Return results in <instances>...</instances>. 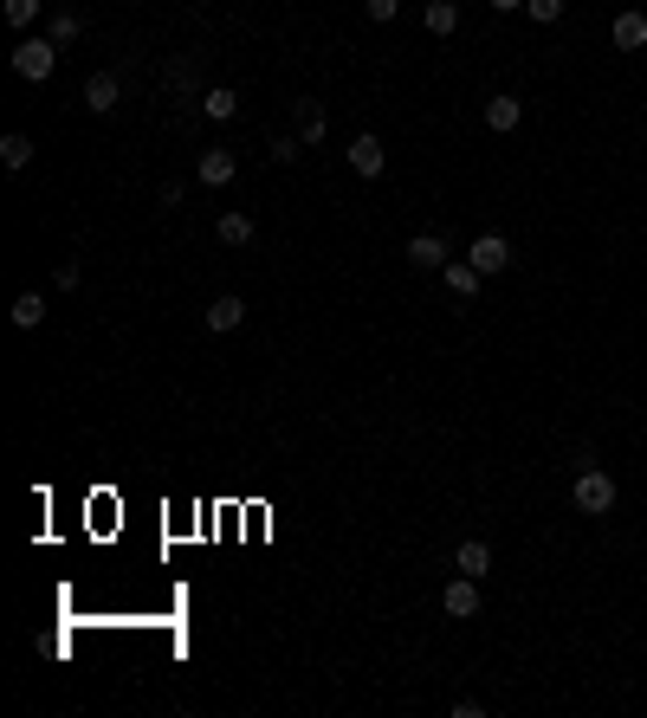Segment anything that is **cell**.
I'll return each instance as SVG.
<instances>
[{
	"instance_id": "6da1fadb",
	"label": "cell",
	"mask_w": 647,
	"mask_h": 718,
	"mask_svg": "<svg viewBox=\"0 0 647 718\" xmlns=\"http://www.w3.org/2000/svg\"><path fill=\"white\" fill-rule=\"evenodd\" d=\"M570 505H576L583 518H609V512H615V473L583 466V473H576V486H570Z\"/></svg>"
},
{
	"instance_id": "7a4b0ae2",
	"label": "cell",
	"mask_w": 647,
	"mask_h": 718,
	"mask_svg": "<svg viewBox=\"0 0 647 718\" xmlns=\"http://www.w3.org/2000/svg\"><path fill=\"white\" fill-rule=\"evenodd\" d=\"M13 72H20L26 85H46V78L59 72V46H52V39H20V46H13Z\"/></svg>"
},
{
	"instance_id": "3957f363",
	"label": "cell",
	"mask_w": 647,
	"mask_h": 718,
	"mask_svg": "<svg viewBox=\"0 0 647 718\" xmlns=\"http://www.w3.org/2000/svg\"><path fill=\"white\" fill-rule=\"evenodd\" d=\"M466 259H473V266L486 272V279H499V272L512 266V240H505V233H479V240L466 246Z\"/></svg>"
},
{
	"instance_id": "277c9868",
	"label": "cell",
	"mask_w": 647,
	"mask_h": 718,
	"mask_svg": "<svg viewBox=\"0 0 647 718\" xmlns=\"http://www.w3.org/2000/svg\"><path fill=\"white\" fill-rule=\"evenodd\" d=\"M440 609H447L453 621H473V615H479V576H460V570H453V583L440 589Z\"/></svg>"
},
{
	"instance_id": "5b68a950",
	"label": "cell",
	"mask_w": 647,
	"mask_h": 718,
	"mask_svg": "<svg viewBox=\"0 0 647 718\" xmlns=\"http://www.w3.org/2000/svg\"><path fill=\"white\" fill-rule=\"evenodd\" d=\"M440 279H447V292H453V298H479L486 272H479L473 259H447V266H440Z\"/></svg>"
},
{
	"instance_id": "8992f818",
	"label": "cell",
	"mask_w": 647,
	"mask_h": 718,
	"mask_svg": "<svg viewBox=\"0 0 647 718\" xmlns=\"http://www.w3.org/2000/svg\"><path fill=\"white\" fill-rule=\"evenodd\" d=\"M408 266L415 272H440L447 266V240H440V233H415V240H408Z\"/></svg>"
},
{
	"instance_id": "52a82bcc",
	"label": "cell",
	"mask_w": 647,
	"mask_h": 718,
	"mask_svg": "<svg viewBox=\"0 0 647 718\" xmlns=\"http://www.w3.org/2000/svg\"><path fill=\"white\" fill-rule=\"evenodd\" d=\"M117 98H123L117 72H91V78H85V104H91V117H104V110H117Z\"/></svg>"
},
{
	"instance_id": "ba28073f",
	"label": "cell",
	"mask_w": 647,
	"mask_h": 718,
	"mask_svg": "<svg viewBox=\"0 0 647 718\" xmlns=\"http://www.w3.org/2000/svg\"><path fill=\"white\" fill-rule=\"evenodd\" d=\"M233 169H240V162H233V149H201V162H195V175H201L208 188H227Z\"/></svg>"
},
{
	"instance_id": "9c48e42d",
	"label": "cell",
	"mask_w": 647,
	"mask_h": 718,
	"mask_svg": "<svg viewBox=\"0 0 647 718\" xmlns=\"http://www.w3.org/2000/svg\"><path fill=\"white\" fill-rule=\"evenodd\" d=\"M382 162H389V156H382V143H376V136H356V143H350V169L363 175V182H376V175H382Z\"/></svg>"
},
{
	"instance_id": "30bf717a",
	"label": "cell",
	"mask_w": 647,
	"mask_h": 718,
	"mask_svg": "<svg viewBox=\"0 0 647 718\" xmlns=\"http://www.w3.org/2000/svg\"><path fill=\"white\" fill-rule=\"evenodd\" d=\"M246 324V298L240 292H220L208 305V330H240Z\"/></svg>"
},
{
	"instance_id": "8fae6325",
	"label": "cell",
	"mask_w": 647,
	"mask_h": 718,
	"mask_svg": "<svg viewBox=\"0 0 647 718\" xmlns=\"http://www.w3.org/2000/svg\"><path fill=\"white\" fill-rule=\"evenodd\" d=\"M324 130H330V117H324V104L318 98H298V143H324Z\"/></svg>"
},
{
	"instance_id": "7c38bea8",
	"label": "cell",
	"mask_w": 647,
	"mask_h": 718,
	"mask_svg": "<svg viewBox=\"0 0 647 718\" xmlns=\"http://www.w3.org/2000/svg\"><path fill=\"white\" fill-rule=\"evenodd\" d=\"M609 39H615L622 52H641V46H647V13H615Z\"/></svg>"
},
{
	"instance_id": "4fadbf2b",
	"label": "cell",
	"mask_w": 647,
	"mask_h": 718,
	"mask_svg": "<svg viewBox=\"0 0 647 718\" xmlns=\"http://www.w3.org/2000/svg\"><path fill=\"white\" fill-rule=\"evenodd\" d=\"M518 123H525V104H518L512 91H505V98H492V104H486V130H499V136H505V130H518Z\"/></svg>"
},
{
	"instance_id": "5bb4252c",
	"label": "cell",
	"mask_w": 647,
	"mask_h": 718,
	"mask_svg": "<svg viewBox=\"0 0 647 718\" xmlns=\"http://www.w3.org/2000/svg\"><path fill=\"white\" fill-rule=\"evenodd\" d=\"M421 20H428V33H434V39L460 33V0H428V13H421Z\"/></svg>"
},
{
	"instance_id": "9a60e30c",
	"label": "cell",
	"mask_w": 647,
	"mask_h": 718,
	"mask_svg": "<svg viewBox=\"0 0 647 718\" xmlns=\"http://www.w3.org/2000/svg\"><path fill=\"white\" fill-rule=\"evenodd\" d=\"M453 570H460V576H486L492 570V544H479V537H473V544H460V550H453Z\"/></svg>"
},
{
	"instance_id": "2e32d148",
	"label": "cell",
	"mask_w": 647,
	"mask_h": 718,
	"mask_svg": "<svg viewBox=\"0 0 647 718\" xmlns=\"http://www.w3.org/2000/svg\"><path fill=\"white\" fill-rule=\"evenodd\" d=\"M214 233H220V246H253V233H259V227H253V214H220V227H214Z\"/></svg>"
},
{
	"instance_id": "e0dca14e",
	"label": "cell",
	"mask_w": 647,
	"mask_h": 718,
	"mask_svg": "<svg viewBox=\"0 0 647 718\" xmlns=\"http://www.w3.org/2000/svg\"><path fill=\"white\" fill-rule=\"evenodd\" d=\"M39 324H46V298L20 292V298H13V330H39Z\"/></svg>"
},
{
	"instance_id": "ac0fdd59",
	"label": "cell",
	"mask_w": 647,
	"mask_h": 718,
	"mask_svg": "<svg viewBox=\"0 0 647 718\" xmlns=\"http://www.w3.org/2000/svg\"><path fill=\"white\" fill-rule=\"evenodd\" d=\"M201 117H214V123H233V117H240V98H233L227 85H214L208 98H201Z\"/></svg>"
},
{
	"instance_id": "d6986e66",
	"label": "cell",
	"mask_w": 647,
	"mask_h": 718,
	"mask_svg": "<svg viewBox=\"0 0 647 718\" xmlns=\"http://www.w3.org/2000/svg\"><path fill=\"white\" fill-rule=\"evenodd\" d=\"M0 162H7V169L20 175L26 162H33V136H20V130H13V136H0Z\"/></svg>"
},
{
	"instance_id": "ffe728a7",
	"label": "cell",
	"mask_w": 647,
	"mask_h": 718,
	"mask_svg": "<svg viewBox=\"0 0 647 718\" xmlns=\"http://www.w3.org/2000/svg\"><path fill=\"white\" fill-rule=\"evenodd\" d=\"M78 33H85V20H78V13H52V46H72Z\"/></svg>"
},
{
	"instance_id": "44dd1931",
	"label": "cell",
	"mask_w": 647,
	"mask_h": 718,
	"mask_svg": "<svg viewBox=\"0 0 647 718\" xmlns=\"http://www.w3.org/2000/svg\"><path fill=\"white\" fill-rule=\"evenodd\" d=\"M0 13H7L13 26H33L39 20V0H0Z\"/></svg>"
},
{
	"instance_id": "7402d4cb",
	"label": "cell",
	"mask_w": 647,
	"mask_h": 718,
	"mask_svg": "<svg viewBox=\"0 0 647 718\" xmlns=\"http://www.w3.org/2000/svg\"><path fill=\"white\" fill-rule=\"evenodd\" d=\"M525 13H531V20H538V26H557L563 0H525Z\"/></svg>"
},
{
	"instance_id": "603a6c76",
	"label": "cell",
	"mask_w": 647,
	"mask_h": 718,
	"mask_svg": "<svg viewBox=\"0 0 647 718\" xmlns=\"http://www.w3.org/2000/svg\"><path fill=\"white\" fill-rule=\"evenodd\" d=\"M395 13H402V0H369V20H376V26H389Z\"/></svg>"
},
{
	"instance_id": "cb8c5ba5",
	"label": "cell",
	"mask_w": 647,
	"mask_h": 718,
	"mask_svg": "<svg viewBox=\"0 0 647 718\" xmlns=\"http://www.w3.org/2000/svg\"><path fill=\"white\" fill-rule=\"evenodd\" d=\"M272 162H298V143H292V136H272Z\"/></svg>"
},
{
	"instance_id": "d4e9b609",
	"label": "cell",
	"mask_w": 647,
	"mask_h": 718,
	"mask_svg": "<svg viewBox=\"0 0 647 718\" xmlns=\"http://www.w3.org/2000/svg\"><path fill=\"white\" fill-rule=\"evenodd\" d=\"M492 7H499V13H512V7H525V0H492Z\"/></svg>"
}]
</instances>
